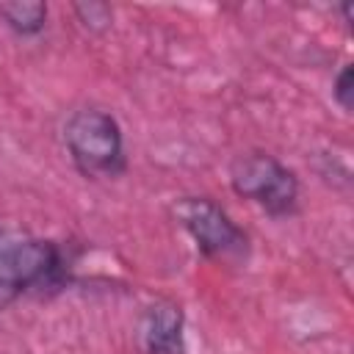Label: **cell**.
Segmentation results:
<instances>
[{
    "label": "cell",
    "mask_w": 354,
    "mask_h": 354,
    "mask_svg": "<svg viewBox=\"0 0 354 354\" xmlns=\"http://www.w3.org/2000/svg\"><path fill=\"white\" fill-rule=\"evenodd\" d=\"M66 279V260L55 241L8 227L0 230V310L30 290L58 288Z\"/></svg>",
    "instance_id": "1"
},
{
    "label": "cell",
    "mask_w": 354,
    "mask_h": 354,
    "mask_svg": "<svg viewBox=\"0 0 354 354\" xmlns=\"http://www.w3.org/2000/svg\"><path fill=\"white\" fill-rule=\"evenodd\" d=\"M64 144L75 169L88 180H116L127 171L124 136L105 108H80L64 124Z\"/></svg>",
    "instance_id": "2"
},
{
    "label": "cell",
    "mask_w": 354,
    "mask_h": 354,
    "mask_svg": "<svg viewBox=\"0 0 354 354\" xmlns=\"http://www.w3.org/2000/svg\"><path fill=\"white\" fill-rule=\"evenodd\" d=\"M177 224L191 235L199 254L224 266H241L249 257V235L210 196H180L171 207Z\"/></svg>",
    "instance_id": "3"
},
{
    "label": "cell",
    "mask_w": 354,
    "mask_h": 354,
    "mask_svg": "<svg viewBox=\"0 0 354 354\" xmlns=\"http://www.w3.org/2000/svg\"><path fill=\"white\" fill-rule=\"evenodd\" d=\"M230 185L238 196L254 202L274 218L296 213L299 205V177L279 158L263 149L241 152L230 163Z\"/></svg>",
    "instance_id": "4"
},
{
    "label": "cell",
    "mask_w": 354,
    "mask_h": 354,
    "mask_svg": "<svg viewBox=\"0 0 354 354\" xmlns=\"http://www.w3.org/2000/svg\"><path fill=\"white\" fill-rule=\"evenodd\" d=\"M138 340L144 354H188L185 348V315L180 304L169 299L152 301L138 324Z\"/></svg>",
    "instance_id": "5"
},
{
    "label": "cell",
    "mask_w": 354,
    "mask_h": 354,
    "mask_svg": "<svg viewBox=\"0 0 354 354\" xmlns=\"http://www.w3.org/2000/svg\"><path fill=\"white\" fill-rule=\"evenodd\" d=\"M0 19L17 36H39L47 25V3L41 0H3Z\"/></svg>",
    "instance_id": "6"
},
{
    "label": "cell",
    "mask_w": 354,
    "mask_h": 354,
    "mask_svg": "<svg viewBox=\"0 0 354 354\" xmlns=\"http://www.w3.org/2000/svg\"><path fill=\"white\" fill-rule=\"evenodd\" d=\"M75 17L80 19V25L91 33H102L113 25V8L102 0H86V3H75L72 6Z\"/></svg>",
    "instance_id": "7"
},
{
    "label": "cell",
    "mask_w": 354,
    "mask_h": 354,
    "mask_svg": "<svg viewBox=\"0 0 354 354\" xmlns=\"http://www.w3.org/2000/svg\"><path fill=\"white\" fill-rule=\"evenodd\" d=\"M332 97H335V102H337L346 113H351V108H354V72H351V64H343L340 72L335 75Z\"/></svg>",
    "instance_id": "8"
}]
</instances>
